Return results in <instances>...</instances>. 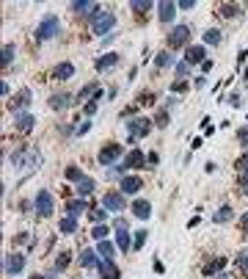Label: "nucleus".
Returning a JSON list of instances; mask_svg holds the SVG:
<instances>
[{
  "instance_id": "obj_1",
  "label": "nucleus",
  "mask_w": 248,
  "mask_h": 279,
  "mask_svg": "<svg viewBox=\"0 0 248 279\" xmlns=\"http://www.w3.org/2000/svg\"><path fill=\"white\" fill-rule=\"evenodd\" d=\"M41 161H44V158H41V152L36 147H20L17 152L11 155V163H14V166H17V169H28V172H31V169H36Z\"/></svg>"
},
{
  "instance_id": "obj_2",
  "label": "nucleus",
  "mask_w": 248,
  "mask_h": 279,
  "mask_svg": "<svg viewBox=\"0 0 248 279\" xmlns=\"http://www.w3.org/2000/svg\"><path fill=\"white\" fill-rule=\"evenodd\" d=\"M58 34H61V20H58V14H47L41 20V25L36 28V39H39V42H50V39H55Z\"/></svg>"
},
{
  "instance_id": "obj_3",
  "label": "nucleus",
  "mask_w": 248,
  "mask_h": 279,
  "mask_svg": "<svg viewBox=\"0 0 248 279\" xmlns=\"http://www.w3.org/2000/svg\"><path fill=\"white\" fill-rule=\"evenodd\" d=\"M113 25H116V14H110V11H96V14L91 17V28L99 36H110Z\"/></svg>"
},
{
  "instance_id": "obj_4",
  "label": "nucleus",
  "mask_w": 248,
  "mask_h": 279,
  "mask_svg": "<svg viewBox=\"0 0 248 279\" xmlns=\"http://www.w3.org/2000/svg\"><path fill=\"white\" fill-rule=\"evenodd\" d=\"M149 133H152V119H146V116L130 119V125H127V139H130V141L146 139Z\"/></svg>"
},
{
  "instance_id": "obj_5",
  "label": "nucleus",
  "mask_w": 248,
  "mask_h": 279,
  "mask_svg": "<svg viewBox=\"0 0 248 279\" xmlns=\"http://www.w3.org/2000/svg\"><path fill=\"white\" fill-rule=\"evenodd\" d=\"M102 208L110 210V213H122V210L127 208V202H124V194H119V191H108V194L102 196Z\"/></svg>"
},
{
  "instance_id": "obj_6",
  "label": "nucleus",
  "mask_w": 248,
  "mask_h": 279,
  "mask_svg": "<svg viewBox=\"0 0 248 279\" xmlns=\"http://www.w3.org/2000/svg\"><path fill=\"white\" fill-rule=\"evenodd\" d=\"M36 213H39L41 218L53 216V196H50V191L41 188L39 194H36Z\"/></svg>"
},
{
  "instance_id": "obj_7",
  "label": "nucleus",
  "mask_w": 248,
  "mask_h": 279,
  "mask_svg": "<svg viewBox=\"0 0 248 279\" xmlns=\"http://www.w3.org/2000/svg\"><path fill=\"white\" fill-rule=\"evenodd\" d=\"M187 36H190V28H187V25H177V28L168 34V47H171V50L185 47V44H187Z\"/></svg>"
},
{
  "instance_id": "obj_8",
  "label": "nucleus",
  "mask_w": 248,
  "mask_h": 279,
  "mask_svg": "<svg viewBox=\"0 0 248 279\" xmlns=\"http://www.w3.org/2000/svg\"><path fill=\"white\" fill-rule=\"evenodd\" d=\"M119 155H122V147H119V144H105V147L99 149V163H102V166H110L113 161H119Z\"/></svg>"
},
{
  "instance_id": "obj_9",
  "label": "nucleus",
  "mask_w": 248,
  "mask_h": 279,
  "mask_svg": "<svg viewBox=\"0 0 248 279\" xmlns=\"http://www.w3.org/2000/svg\"><path fill=\"white\" fill-rule=\"evenodd\" d=\"M22 268H25V257H22V254H8V257H6V263H3V271H6L8 277L20 274Z\"/></svg>"
},
{
  "instance_id": "obj_10",
  "label": "nucleus",
  "mask_w": 248,
  "mask_h": 279,
  "mask_svg": "<svg viewBox=\"0 0 248 279\" xmlns=\"http://www.w3.org/2000/svg\"><path fill=\"white\" fill-rule=\"evenodd\" d=\"M144 163H146L144 152H141V149H132V152L127 155V161L122 163V172H130V169H144Z\"/></svg>"
},
{
  "instance_id": "obj_11",
  "label": "nucleus",
  "mask_w": 248,
  "mask_h": 279,
  "mask_svg": "<svg viewBox=\"0 0 248 279\" xmlns=\"http://www.w3.org/2000/svg\"><path fill=\"white\" fill-rule=\"evenodd\" d=\"M141 188H144V180H141V177H135V174H124L122 177V191L124 194H138Z\"/></svg>"
},
{
  "instance_id": "obj_12",
  "label": "nucleus",
  "mask_w": 248,
  "mask_h": 279,
  "mask_svg": "<svg viewBox=\"0 0 248 279\" xmlns=\"http://www.w3.org/2000/svg\"><path fill=\"white\" fill-rule=\"evenodd\" d=\"M177 3H171V0H163V3H157V11H160V22H171L174 14H177Z\"/></svg>"
},
{
  "instance_id": "obj_13",
  "label": "nucleus",
  "mask_w": 248,
  "mask_h": 279,
  "mask_svg": "<svg viewBox=\"0 0 248 279\" xmlns=\"http://www.w3.org/2000/svg\"><path fill=\"white\" fill-rule=\"evenodd\" d=\"M204 61H207V53H204L201 44H199V47H187L185 50V64H190V67H193V64H204Z\"/></svg>"
},
{
  "instance_id": "obj_14",
  "label": "nucleus",
  "mask_w": 248,
  "mask_h": 279,
  "mask_svg": "<svg viewBox=\"0 0 248 279\" xmlns=\"http://www.w3.org/2000/svg\"><path fill=\"white\" fill-rule=\"evenodd\" d=\"M99 277L102 279H122V274H119L113 260H102V263H99Z\"/></svg>"
},
{
  "instance_id": "obj_15",
  "label": "nucleus",
  "mask_w": 248,
  "mask_h": 279,
  "mask_svg": "<svg viewBox=\"0 0 248 279\" xmlns=\"http://www.w3.org/2000/svg\"><path fill=\"white\" fill-rule=\"evenodd\" d=\"M28 105H31V91L22 89L20 94L14 97V103H8V108H11V111H20V108H28Z\"/></svg>"
},
{
  "instance_id": "obj_16",
  "label": "nucleus",
  "mask_w": 248,
  "mask_h": 279,
  "mask_svg": "<svg viewBox=\"0 0 248 279\" xmlns=\"http://www.w3.org/2000/svg\"><path fill=\"white\" fill-rule=\"evenodd\" d=\"M80 263H83V268H99V263H102V260L96 257V251H91V249H83V254H80Z\"/></svg>"
},
{
  "instance_id": "obj_17",
  "label": "nucleus",
  "mask_w": 248,
  "mask_h": 279,
  "mask_svg": "<svg viewBox=\"0 0 248 279\" xmlns=\"http://www.w3.org/2000/svg\"><path fill=\"white\" fill-rule=\"evenodd\" d=\"M116 244H119V249H122L124 254H130V249H132L130 230H116Z\"/></svg>"
},
{
  "instance_id": "obj_18",
  "label": "nucleus",
  "mask_w": 248,
  "mask_h": 279,
  "mask_svg": "<svg viewBox=\"0 0 248 279\" xmlns=\"http://www.w3.org/2000/svg\"><path fill=\"white\" fill-rule=\"evenodd\" d=\"M132 213H135L138 218H149L152 216V205L146 202V199H135V202H132Z\"/></svg>"
},
{
  "instance_id": "obj_19",
  "label": "nucleus",
  "mask_w": 248,
  "mask_h": 279,
  "mask_svg": "<svg viewBox=\"0 0 248 279\" xmlns=\"http://www.w3.org/2000/svg\"><path fill=\"white\" fill-rule=\"evenodd\" d=\"M69 103H72V94H53V97H50V108H53V111L69 108Z\"/></svg>"
},
{
  "instance_id": "obj_20",
  "label": "nucleus",
  "mask_w": 248,
  "mask_h": 279,
  "mask_svg": "<svg viewBox=\"0 0 248 279\" xmlns=\"http://www.w3.org/2000/svg\"><path fill=\"white\" fill-rule=\"evenodd\" d=\"M77 196H80V199H89L91 196V191H94V180H91V177H83L80 182H77Z\"/></svg>"
},
{
  "instance_id": "obj_21",
  "label": "nucleus",
  "mask_w": 248,
  "mask_h": 279,
  "mask_svg": "<svg viewBox=\"0 0 248 279\" xmlns=\"http://www.w3.org/2000/svg\"><path fill=\"white\" fill-rule=\"evenodd\" d=\"M72 75H75V67H72V64H58L53 70L55 80H66V77H72Z\"/></svg>"
},
{
  "instance_id": "obj_22",
  "label": "nucleus",
  "mask_w": 248,
  "mask_h": 279,
  "mask_svg": "<svg viewBox=\"0 0 248 279\" xmlns=\"http://www.w3.org/2000/svg\"><path fill=\"white\" fill-rule=\"evenodd\" d=\"M36 125V119H33V113H17V130H31V127Z\"/></svg>"
},
{
  "instance_id": "obj_23",
  "label": "nucleus",
  "mask_w": 248,
  "mask_h": 279,
  "mask_svg": "<svg viewBox=\"0 0 248 279\" xmlns=\"http://www.w3.org/2000/svg\"><path fill=\"white\" fill-rule=\"evenodd\" d=\"M116 64H119V56H116V53H108L105 58H99V61H96V70H99V72H105V70H113Z\"/></svg>"
},
{
  "instance_id": "obj_24",
  "label": "nucleus",
  "mask_w": 248,
  "mask_h": 279,
  "mask_svg": "<svg viewBox=\"0 0 248 279\" xmlns=\"http://www.w3.org/2000/svg\"><path fill=\"white\" fill-rule=\"evenodd\" d=\"M113 244H110V241H99V244H96V254H99V257L102 260H113Z\"/></svg>"
},
{
  "instance_id": "obj_25",
  "label": "nucleus",
  "mask_w": 248,
  "mask_h": 279,
  "mask_svg": "<svg viewBox=\"0 0 248 279\" xmlns=\"http://www.w3.org/2000/svg\"><path fill=\"white\" fill-rule=\"evenodd\" d=\"M58 230H61V232H66V235L77 232V216H66V218H61V224H58Z\"/></svg>"
},
{
  "instance_id": "obj_26",
  "label": "nucleus",
  "mask_w": 248,
  "mask_h": 279,
  "mask_svg": "<svg viewBox=\"0 0 248 279\" xmlns=\"http://www.w3.org/2000/svg\"><path fill=\"white\" fill-rule=\"evenodd\" d=\"M86 208H89V205H86V199H72V202H66L69 216H80V213H83Z\"/></svg>"
},
{
  "instance_id": "obj_27",
  "label": "nucleus",
  "mask_w": 248,
  "mask_h": 279,
  "mask_svg": "<svg viewBox=\"0 0 248 279\" xmlns=\"http://www.w3.org/2000/svg\"><path fill=\"white\" fill-rule=\"evenodd\" d=\"M155 64H157L160 70H165V67H171V64H177L174 61V56L168 53V50H163V53H157V58H155Z\"/></svg>"
},
{
  "instance_id": "obj_28",
  "label": "nucleus",
  "mask_w": 248,
  "mask_h": 279,
  "mask_svg": "<svg viewBox=\"0 0 248 279\" xmlns=\"http://www.w3.org/2000/svg\"><path fill=\"white\" fill-rule=\"evenodd\" d=\"M110 235V230H108V224H96L94 230H91V238L94 241H105V238Z\"/></svg>"
},
{
  "instance_id": "obj_29",
  "label": "nucleus",
  "mask_w": 248,
  "mask_h": 279,
  "mask_svg": "<svg viewBox=\"0 0 248 279\" xmlns=\"http://www.w3.org/2000/svg\"><path fill=\"white\" fill-rule=\"evenodd\" d=\"M204 42L207 44H220V42H223V34H220V31H215V28H210L204 34Z\"/></svg>"
},
{
  "instance_id": "obj_30",
  "label": "nucleus",
  "mask_w": 248,
  "mask_h": 279,
  "mask_svg": "<svg viewBox=\"0 0 248 279\" xmlns=\"http://www.w3.org/2000/svg\"><path fill=\"white\" fill-rule=\"evenodd\" d=\"M213 218H215L218 224H226V221H232V208H220V210L215 213Z\"/></svg>"
},
{
  "instance_id": "obj_31",
  "label": "nucleus",
  "mask_w": 248,
  "mask_h": 279,
  "mask_svg": "<svg viewBox=\"0 0 248 279\" xmlns=\"http://www.w3.org/2000/svg\"><path fill=\"white\" fill-rule=\"evenodd\" d=\"M218 11H220L223 17H237V14H240V6H232V3H223V6L218 8Z\"/></svg>"
},
{
  "instance_id": "obj_32",
  "label": "nucleus",
  "mask_w": 248,
  "mask_h": 279,
  "mask_svg": "<svg viewBox=\"0 0 248 279\" xmlns=\"http://www.w3.org/2000/svg\"><path fill=\"white\" fill-rule=\"evenodd\" d=\"M237 268L248 277V249H243L240 254H237Z\"/></svg>"
},
{
  "instance_id": "obj_33",
  "label": "nucleus",
  "mask_w": 248,
  "mask_h": 279,
  "mask_svg": "<svg viewBox=\"0 0 248 279\" xmlns=\"http://www.w3.org/2000/svg\"><path fill=\"white\" fill-rule=\"evenodd\" d=\"M223 263H226V260H223V257L213 260V263H210V265H207V268H204V274H207V277H213L215 271H220V268H223Z\"/></svg>"
},
{
  "instance_id": "obj_34",
  "label": "nucleus",
  "mask_w": 248,
  "mask_h": 279,
  "mask_svg": "<svg viewBox=\"0 0 248 279\" xmlns=\"http://www.w3.org/2000/svg\"><path fill=\"white\" fill-rule=\"evenodd\" d=\"M94 94H96V83H89V86H83V89H80L77 100H86V97H91V100H94Z\"/></svg>"
},
{
  "instance_id": "obj_35",
  "label": "nucleus",
  "mask_w": 248,
  "mask_h": 279,
  "mask_svg": "<svg viewBox=\"0 0 248 279\" xmlns=\"http://www.w3.org/2000/svg\"><path fill=\"white\" fill-rule=\"evenodd\" d=\"M146 235H149L146 230H138V232H135V238H132V249H141V246L146 244Z\"/></svg>"
},
{
  "instance_id": "obj_36",
  "label": "nucleus",
  "mask_w": 248,
  "mask_h": 279,
  "mask_svg": "<svg viewBox=\"0 0 248 279\" xmlns=\"http://www.w3.org/2000/svg\"><path fill=\"white\" fill-rule=\"evenodd\" d=\"M0 61H3V67H8V64L14 61V44H6V47H3V58H0Z\"/></svg>"
},
{
  "instance_id": "obj_37",
  "label": "nucleus",
  "mask_w": 248,
  "mask_h": 279,
  "mask_svg": "<svg viewBox=\"0 0 248 279\" xmlns=\"http://www.w3.org/2000/svg\"><path fill=\"white\" fill-rule=\"evenodd\" d=\"M130 8L135 11V14H141V11H149V8H152V3H144V0H132V3H130Z\"/></svg>"
},
{
  "instance_id": "obj_38",
  "label": "nucleus",
  "mask_w": 248,
  "mask_h": 279,
  "mask_svg": "<svg viewBox=\"0 0 248 279\" xmlns=\"http://www.w3.org/2000/svg\"><path fill=\"white\" fill-rule=\"evenodd\" d=\"M105 218H108V213H105V208H102V210H99V208H94V210H91V221H94V224H102Z\"/></svg>"
},
{
  "instance_id": "obj_39",
  "label": "nucleus",
  "mask_w": 248,
  "mask_h": 279,
  "mask_svg": "<svg viewBox=\"0 0 248 279\" xmlns=\"http://www.w3.org/2000/svg\"><path fill=\"white\" fill-rule=\"evenodd\" d=\"M66 177H69V180H75V182H80V180H83V172H80L77 166H69V169H66Z\"/></svg>"
},
{
  "instance_id": "obj_40",
  "label": "nucleus",
  "mask_w": 248,
  "mask_h": 279,
  "mask_svg": "<svg viewBox=\"0 0 248 279\" xmlns=\"http://www.w3.org/2000/svg\"><path fill=\"white\" fill-rule=\"evenodd\" d=\"M174 72H177L179 77H185L187 72H190V64H185V61H179V64H174Z\"/></svg>"
},
{
  "instance_id": "obj_41",
  "label": "nucleus",
  "mask_w": 248,
  "mask_h": 279,
  "mask_svg": "<svg viewBox=\"0 0 248 279\" xmlns=\"http://www.w3.org/2000/svg\"><path fill=\"white\" fill-rule=\"evenodd\" d=\"M240 188H243V194L248 196V172H240Z\"/></svg>"
},
{
  "instance_id": "obj_42",
  "label": "nucleus",
  "mask_w": 248,
  "mask_h": 279,
  "mask_svg": "<svg viewBox=\"0 0 248 279\" xmlns=\"http://www.w3.org/2000/svg\"><path fill=\"white\" fill-rule=\"evenodd\" d=\"M171 91H177V94H185V91H187V83H185V80H179V83L171 86Z\"/></svg>"
},
{
  "instance_id": "obj_43",
  "label": "nucleus",
  "mask_w": 248,
  "mask_h": 279,
  "mask_svg": "<svg viewBox=\"0 0 248 279\" xmlns=\"http://www.w3.org/2000/svg\"><path fill=\"white\" fill-rule=\"evenodd\" d=\"M69 265V251H63V254H58V268H66Z\"/></svg>"
},
{
  "instance_id": "obj_44",
  "label": "nucleus",
  "mask_w": 248,
  "mask_h": 279,
  "mask_svg": "<svg viewBox=\"0 0 248 279\" xmlns=\"http://www.w3.org/2000/svg\"><path fill=\"white\" fill-rule=\"evenodd\" d=\"M179 8H182V11H190V8H196V3H193V0H182V3H177Z\"/></svg>"
},
{
  "instance_id": "obj_45",
  "label": "nucleus",
  "mask_w": 248,
  "mask_h": 279,
  "mask_svg": "<svg viewBox=\"0 0 248 279\" xmlns=\"http://www.w3.org/2000/svg\"><path fill=\"white\" fill-rule=\"evenodd\" d=\"M237 139H240V144H243V147H248V127H243V130H240V136H237Z\"/></svg>"
},
{
  "instance_id": "obj_46",
  "label": "nucleus",
  "mask_w": 248,
  "mask_h": 279,
  "mask_svg": "<svg viewBox=\"0 0 248 279\" xmlns=\"http://www.w3.org/2000/svg\"><path fill=\"white\" fill-rule=\"evenodd\" d=\"M237 169H243V172H248V155H243L240 161H237Z\"/></svg>"
},
{
  "instance_id": "obj_47",
  "label": "nucleus",
  "mask_w": 248,
  "mask_h": 279,
  "mask_svg": "<svg viewBox=\"0 0 248 279\" xmlns=\"http://www.w3.org/2000/svg\"><path fill=\"white\" fill-rule=\"evenodd\" d=\"M113 230H127V221H124V218H116V221H113Z\"/></svg>"
},
{
  "instance_id": "obj_48",
  "label": "nucleus",
  "mask_w": 248,
  "mask_h": 279,
  "mask_svg": "<svg viewBox=\"0 0 248 279\" xmlns=\"http://www.w3.org/2000/svg\"><path fill=\"white\" fill-rule=\"evenodd\" d=\"M94 111H96V100H91V103L86 105V116H91V113H94Z\"/></svg>"
},
{
  "instance_id": "obj_49",
  "label": "nucleus",
  "mask_w": 248,
  "mask_h": 279,
  "mask_svg": "<svg viewBox=\"0 0 248 279\" xmlns=\"http://www.w3.org/2000/svg\"><path fill=\"white\" fill-rule=\"evenodd\" d=\"M165 125H168V113H160V116H157V127H165Z\"/></svg>"
},
{
  "instance_id": "obj_50",
  "label": "nucleus",
  "mask_w": 248,
  "mask_h": 279,
  "mask_svg": "<svg viewBox=\"0 0 248 279\" xmlns=\"http://www.w3.org/2000/svg\"><path fill=\"white\" fill-rule=\"evenodd\" d=\"M89 130H91V122H83V125L77 127V133H80V136H83V133H89Z\"/></svg>"
},
{
  "instance_id": "obj_51",
  "label": "nucleus",
  "mask_w": 248,
  "mask_h": 279,
  "mask_svg": "<svg viewBox=\"0 0 248 279\" xmlns=\"http://www.w3.org/2000/svg\"><path fill=\"white\" fill-rule=\"evenodd\" d=\"M207 86V77H196V89H204Z\"/></svg>"
},
{
  "instance_id": "obj_52",
  "label": "nucleus",
  "mask_w": 248,
  "mask_h": 279,
  "mask_svg": "<svg viewBox=\"0 0 248 279\" xmlns=\"http://www.w3.org/2000/svg\"><path fill=\"white\" fill-rule=\"evenodd\" d=\"M229 105H240V94H232V97H229Z\"/></svg>"
},
{
  "instance_id": "obj_53",
  "label": "nucleus",
  "mask_w": 248,
  "mask_h": 279,
  "mask_svg": "<svg viewBox=\"0 0 248 279\" xmlns=\"http://www.w3.org/2000/svg\"><path fill=\"white\" fill-rule=\"evenodd\" d=\"M240 224H243V227L248 230V213H243V216H240Z\"/></svg>"
},
{
  "instance_id": "obj_54",
  "label": "nucleus",
  "mask_w": 248,
  "mask_h": 279,
  "mask_svg": "<svg viewBox=\"0 0 248 279\" xmlns=\"http://www.w3.org/2000/svg\"><path fill=\"white\" fill-rule=\"evenodd\" d=\"M215 279H232V277H229V274H218Z\"/></svg>"
},
{
  "instance_id": "obj_55",
  "label": "nucleus",
  "mask_w": 248,
  "mask_h": 279,
  "mask_svg": "<svg viewBox=\"0 0 248 279\" xmlns=\"http://www.w3.org/2000/svg\"><path fill=\"white\" fill-rule=\"evenodd\" d=\"M33 279H44V277H39V274H36V277H33Z\"/></svg>"
}]
</instances>
